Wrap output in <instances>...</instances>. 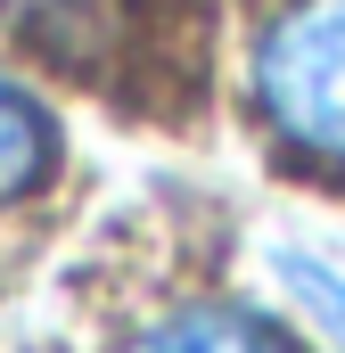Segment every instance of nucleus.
Segmentation results:
<instances>
[{"label": "nucleus", "mask_w": 345, "mask_h": 353, "mask_svg": "<svg viewBox=\"0 0 345 353\" xmlns=\"http://www.w3.org/2000/svg\"><path fill=\"white\" fill-rule=\"evenodd\" d=\"M0 33L66 66H90L115 41V0H0Z\"/></svg>", "instance_id": "3"}, {"label": "nucleus", "mask_w": 345, "mask_h": 353, "mask_svg": "<svg viewBox=\"0 0 345 353\" xmlns=\"http://www.w3.org/2000/svg\"><path fill=\"white\" fill-rule=\"evenodd\" d=\"M58 173V123L17 74H0V205L33 197L41 181Z\"/></svg>", "instance_id": "4"}, {"label": "nucleus", "mask_w": 345, "mask_h": 353, "mask_svg": "<svg viewBox=\"0 0 345 353\" xmlns=\"http://www.w3.org/2000/svg\"><path fill=\"white\" fill-rule=\"evenodd\" d=\"M255 107L288 157L345 173V0H279L263 17Z\"/></svg>", "instance_id": "1"}, {"label": "nucleus", "mask_w": 345, "mask_h": 353, "mask_svg": "<svg viewBox=\"0 0 345 353\" xmlns=\"http://www.w3.org/2000/svg\"><path fill=\"white\" fill-rule=\"evenodd\" d=\"M279 279H288L296 312L321 329V345L345 353V271H337V263H321V255H279Z\"/></svg>", "instance_id": "5"}, {"label": "nucleus", "mask_w": 345, "mask_h": 353, "mask_svg": "<svg viewBox=\"0 0 345 353\" xmlns=\"http://www.w3.org/2000/svg\"><path fill=\"white\" fill-rule=\"evenodd\" d=\"M124 353H296L263 312H247V304H172V312H157V321H140L132 337H124Z\"/></svg>", "instance_id": "2"}]
</instances>
